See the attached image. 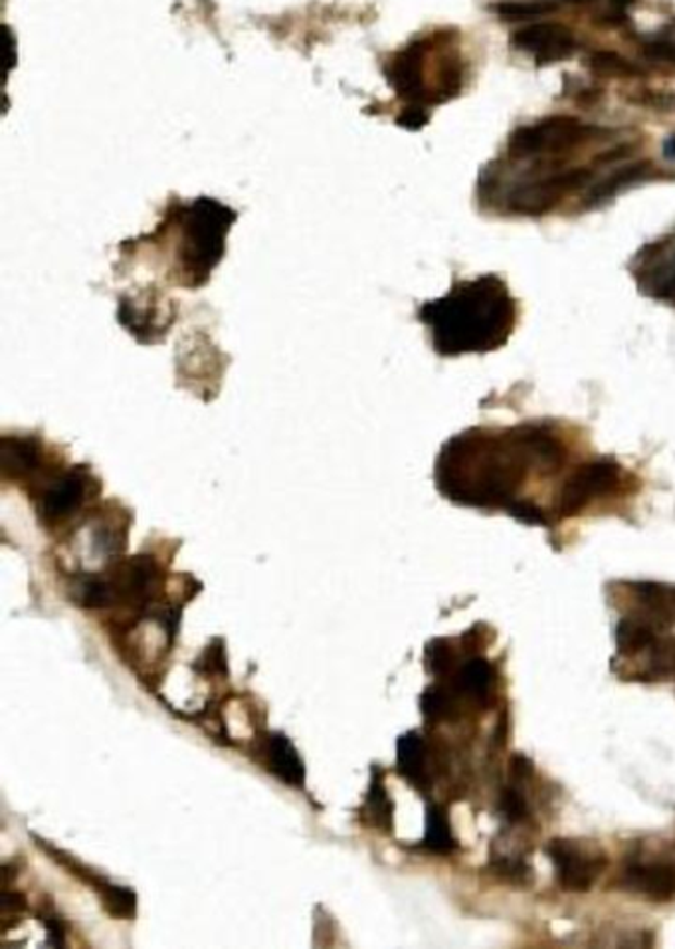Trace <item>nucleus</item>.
I'll use <instances>...</instances> for the list:
<instances>
[{
	"label": "nucleus",
	"mask_w": 675,
	"mask_h": 949,
	"mask_svg": "<svg viewBox=\"0 0 675 949\" xmlns=\"http://www.w3.org/2000/svg\"><path fill=\"white\" fill-rule=\"evenodd\" d=\"M104 903L107 912L117 915V918H133L135 910H138L135 894L127 888L114 886V884H105Z\"/></svg>",
	"instance_id": "nucleus-21"
},
{
	"label": "nucleus",
	"mask_w": 675,
	"mask_h": 949,
	"mask_svg": "<svg viewBox=\"0 0 675 949\" xmlns=\"http://www.w3.org/2000/svg\"><path fill=\"white\" fill-rule=\"evenodd\" d=\"M416 318L440 357L492 354L516 332L517 299L504 278L478 275L456 280L446 296L424 302Z\"/></svg>",
	"instance_id": "nucleus-3"
},
{
	"label": "nucleus",
	"mask_w": 675,
	"mask_h": 949,
	"mask_svg": "<svg viewBox=\"0 0 675 949\" xmlns=\"http://www.w3.org/2000/svg\"><path fill=\"white\" fill-rule=\"evenodd\" d=\"M636 0H614V7L619 9L620 12L624 11V9H628L632 7Z\"/></svg>",
	"instance_id": "nucleus-33"
},
{
	"label": "nucleus",
	"mask_w": 675,
	"mask_h": 949,
	"mask_svg": "<svg viewBox=\"0 0 675 949\" xmlns=\"http://www.w3.org/2000/svg\"><path fill=\"white\" fill-rule=\"evenodd\" d=\"M203 661H205V666H208V672H212V670L218 672V675L224 672L226 664H224V654H222V644H220V641L212 642V646L208 649Z\"/></svg>",
	"instance_id": "nucleus-29"
},
{
	"label": "nucleus",
	"mask_w": 675,
	"mask_h": 949,
	"mask_svg": "<svg viewBox=\"0 0 675 949\" xmlns=\"http://www.w3.org/2000/svg\"><path fill=\"white\" fill-rule=\"evenodd\" d=\"M593 136V127H586L574 117L555 115L535 126L519 127L509 138V153L514 157L555 155L572 150Z\"/></svg>",
	"instance_id": "nucleus-5"
},
{
	"label": "nucleus",
	"mask_w": 675,
	"mask_h": 949,
	"mask_svg": "<svg viewBox=\"0 0 675 949\" xmlns=\"http://www.w3.org/2000/svg\"><path fill=\"white\" fill-rule=\"evenodd\" d=\"M553 867L557 870V876L562 888L569 893H586L595 884L600 874L607 869L605 858L588 857L581 848L572 845L571 841L555 838L547 845Z\"/></svg>",
	"instance_id": "nucleus-9"
},
{
	"label": "nucleus",
	"mask_w": 675,
	"mask_h": 949,
	"mask_svg": "<svg viewBox=\"0 0 675 949\" xmlns=\"http://www.w3.org/2000/svg\"><path fill=\"white\" fill-rule=\"evenodd\" d=\"M493 678L495 675H493L492 664L483 658H473L466 666H462L458 678H456V688L469 698L483 702V700L490 698Z\"/></svg>",
	"instance_id": "nucleus-14"
},
{
	"label": "nucleus",
	"mask_w": 675,
	"mask_h": 949,
	"mask_svg": "<svg viewBox=\"0 0 675 949\" xmlns=\"http://www.w3.org/2000/svg\"><path fill=\"white\" fill-rule=\"evenodd\" d=\"M655 637H653L652 625L650 620L644 618H622L619 629H616V646L620 654L624 656H636L641 651L652 649Z\"/></svg>",
	"instance_id": "nucleus-15"
},
{
	"label": "nucleus",
	"mask_w": 675,
	"mask_h": 949,
	"mask_svg": "<svg viewBox=\"0 0 675 949\" xmlns=\"http://www.w3.org/2000/svg\"><path fill=\"white\" fill-rule=\"evenodd\" d=\"M509 515H514L521 524L527 526H547V515L545 512L529 500H516L505 508Z\"/></svg>",
	"instance_id": "nucleus-26"
},
{
	"label": "nucleus",
	"mask_w": 675,
	"mask_h": 949,
	"mask_svg": "<svg viewBox=\"0 0 675 949\" xmlns=\"http://www.w3.org/2000/svg\"><path fill=\"white\" fill-rule=\"evenodd\" d=\"M652 652L650 666H652L653 675H675V642H653Z\"/></svg>",
	"instance_id": "nucleus-25"
},
{
	"label": "nucleus",
	"mask_w": 675,
	"mask_h": 949,
	"mask_svg": "<svg viewBox=\"0 0 675 949\" xmlns=\"http://www.w3.org/2000/svg\"><path fill=\"white\" fill-rule=\"evenodd\" d=\"M179 320V304L157 282H147L119 296L117 321L141 345L163 344Z\"/></svg>",
	"instance_id": "nucleus-4"
},
{
	"label": "nucleus",
	"mask_w": 675,
	"mask_h": 949,
	"mask_svg": "<svg viewBox=\"0 0 675 949\" xmlns=\"http://www.w3.org/2000/svg\"><path fill=\"white\" fill-rule=\"evenodd\" d=\"M590 68L602 76H634L638 69L634 68L624 57L614 52H596L590 56Z\"/></svg>",
	"instance_id": "nucleus-22"
},
{
	"label": "nucleus",
	"mask_w": 675,
	"mask_h": 949,
	"mask_svg": "<svg viewBox=\"0 0 675 949\" xmlns=\"http://www.w3.org/2000/svg\"><path fill=\"white\" fill-rule=\"evenodd\" d=\"M424 847L438 855H447L456 848V838L452 835V826L446 811L438 805H430L426 811V835Z\"/></svg>",
	"instance_id": "nucleus-16"
},
{
	"label": "nucleus",
	"mask_w": 675,
	"mask_h": 949,
	"mask_svg": "<svg viewBox=\"0 0 675 949\" xmlns=\"http://www.w3.org/2000/svg\"><path fill=\"white\" fill-rule=\"evenodd\" d=\"M392 809H394L392 800L389 799L382 781L378 778H373L368 793H366V811H368L371 821L377 824L378 829L382 826V829L390 831V826H392Z\"/></svg>",
	"instance_id": "nucleus-19"
},
{
	"label": "nucleus",
	"mask_w": 675,
	"mask_h": 949,
	"mask_svg": "<svg viewBox=\"0 0 675 949\" xmlns=\"http://www.w3.org/2000/svg\"><path fill=\"white\" fill-rule=\"evenodd\" d=\"M397 766L402 778L418 791H428L430 779L426 771V745L416 732L404 733L397 744Z\"/></svg>",
	"instance_id": "nucleus-12"
},
{
	"label": "nucleus",
	"mask_w": 675,
	"mask_h": 949,
	"mask_svg": "<svg viewBox=\"0 0 675 949\" xmlns=\"http://www.w3.org/2000/svg\"><path fill=\"white\" fill-rule=\"evenodd\" d=\"M665 157H675V138H670L665 141Z\"/></svg>",
	"instance_id": "nucleus-32"
},
{
	"label": "nucleus",
	"mask_w": 675,
	"mask_h": 949,
	"mask_svg": "<svg viewBox=\"0 0 675 949\" xmlns=\"http://www.w3.org/2000/svg\"><path fill=\"white\" fill-rule=\"evenodd\" d=\"M420 708H423L426 720H450L456 714V702L446 688L430 687L420 698Z\"/></svg>",
	"instance_id": "nucleus-20"
},
{
	"label": "nucleus",
	"mask_w": 675,
	"mask_h": 949,
	"mask_svg": "<svg viewBox=\"0 0 675 949\" xmlns=\"http://www.w3.org/2000/svg\"><path fill=\"white\" fill-rule=\"evenodd\" d=\"M646 171H648V165H646V163H640V165H629L626 169L614 172L612 177H608L607 181H602V183L598 184L596 189H593V193L588 195L586 203L590 206L607 203L608 198L619 195L624 187L636 183L638 179H641V177L646 175Z\"/></svg>",
	"instance_id": "nucleus-17"
},
{
	"label": "nucleus",
	"mask_w": 675,
	"mask_h": 949,
	"mask_svg": "<svg viewBox=\"0 0 675 949\" xmlns=\"http://www.w3.org/2000/svg\"><path fill=\"white\" fill-rule=\"evenodd\" d=\"M48 936H50V946H62L64 944V929L60 927L56 920H47Z\"/></svg>",
	"instance_id": "nucleus-31"
},
{
	"label": "nucleus",
	"mask_w": 675,
	"mask_h": 949,
	"mask_svg": "<svg viewBox=\"0 0 675 949\" xmlns=\"http://www.w3.org/2000/svg\"><path fill=\"white\" fill-rule=\"evenodd\" d=\"M562 462L564 447L545 426L525 424L505 433L469 428L440 448L436 488L458 505L507 508L531 469L555 472Z\"/></svg>",
	"instance_id": "nucleus-1"
},
{
	"label": "nucleus",
	"mask_w": 675,
	"mask_h": 949,
	"mask_svg": "<svg viewBox=\"0 0 675 949\" xmlns=\"http://www.w3.org/2000/svg\"><path fill=\"white\" fill-rule=\"evenodd\" d=\"M426 664L432 675H447L454 664V651L450 642L444 639H434L426 646Z\"/></svg>",
	"instance_id": "nucleus-23"
},
{
	"label": "nucleus",
	"mask_w": 675,
	"mask_h": 949,
	"mask_svg": "<svg viewBox=\"0 0 675 949\" xmlns=\"http://www.w3.org/2000/svg\"><path fill=\"white\" fill-rule=\"evenodd\" d=\"M112 587L115 601L131 605H147L159 587L160 567L157 560L147 553L117 561L109 575H104Z\"/></svg>",
	"instance_id": "nucleus-8"
},
{
	"label": "nucleus",
	"mask_w": 675,
	"mask_h": 949,
	"mask_svg": "<svg viewBox=\"0 0 675 949\" xmlns=\"http://www.w3.org/2000/svg\"><path fill=\"white\" fill-rule=\"evenodd\" d=\"M499 807H502V815H504L509 823H521V821H525L527 815H529L525 799L517 790H505Z\"/></svg>",
	"instance_id": "nucleus-27"
},
{
	"label": "nucleus",
	"mask_w": 675,
	"mask_h": 949,
	"mask_svg": "<svg viewBox=\"0 0 675 949\" xmlns=\"http://www.w3.org/2000/svg\"><path fill=\"white\" fill-rule=\"evenodd\" d=\"M238 213L217 198L171 201L150 234L119 244L115 270L143 266L159 286L203 290L226 256L230 229Z\"/></svg>",
	"instance_id": "nucleus-2"
},
{
	"label": "nucleus",
	"mask_w": 675,
	"mask_h": 949,
	"mask_svg": "<svg viewBox=\"0 0 675 949\" xmlns=\"http://www.w3.org/2000/svg\"><path fill=\"white\" fill-rule=\"evenodd\" d=\"M509 771H511V778H516L517 781H525L533 773V764H531V759H527L525 755L517 754L511 757Z\"/></svg>",
	"instance_id": "nucleus-30"
},
{
	"label": "nucleus",
	"mask_w": 675,
	"mask_h": 949,
	"mask_svg": "<svg viewBox=\"0 0 675 949\" xmlns=\"http://www.w3.org/2000/svg\"><path fill=\"white\" fill-rule=\"evenodd\" d=\"M493 11L499 16H504L505 21H525V18H537L543 14H550L557 11V2L555 0H502L493 7Z\"/></svg>",
	"instance_id": "nucleus-18"
},
{
	"label": "nucleus",
	"mask_w": 675,
	"mask_h": 949,
	"mask_svg": "<svg viewBox=\"0 0 675 949\" xmlns=\"http://www.w3.org/2000/svg\"><path fill=\"white\" fill-rule=\"evenodd\" d=\"M590 172L586 169H572V171L557 172L545 179H538L533 183L521 184L509 195V208L517 215L525 217H538L549 213L553 206L561 201L562 196L581 189L586 184Z\"/></svg>",
	"instance_id": "nucleus-7"
},
{
	"label": "nucleus",
	"mask_w": 675,
	"mask_h": 949,
	"mask_svg": "<svg viewBox=\"0 0 675 949\" xmlns=\"http://www.w3.org/2000/svg\"><path fill=\"white\" fill-rule=\"evenodd\" d=\"M268 761L275 778L287 785L301 787L306 779V767L299 757L298 749L282 733H274L268 742Z\"/></svg>",
	"instance_id": "nucleus-13"
},
{
	"label": "nucleus",
	"mask_w": 675,
	"mask_h": 949,
	"mask_svg": "<svg viewBox=\"0 0 675 949\" xmlns=\"http://www.w3.org/2000/svg\"><path fill=\"white\" fill-rule=\"evenodd\" d=\"M624 882L632 893L644 894L655 902H667L675 896V867L670 864H641L632 867L624 874Z\"/></svg>",
	"instance_id": "nucleus-11"
},
{
	"label": "nucleus",
	"mask_w": 675,
	"mask_h": 949,
	"mask_svg": "<svg viewBox=\"0 0 675 949\" xmlns=\"http://www.w3.org/2000/svg\"><path fill=\"white\" fill-rule=\"evenodd\" d=\"M492 872L497 874L504 881L514 882V884H525L531 879V867L525 864L523 860H514V858H495L492 862Z\"/></svg>",
	"instance_id": "nucleus-24"
},
{
	"label": "nucleus",
	"mask_w": 675,
	"mask_h": 949,
	"mask_svg": "<svg viewBox=\"0 0 675 949\" xmlns=\"http://www.w3.org/2000/svg\"><path fill=\"white\" fill-rule=\"evenodd\" d=\"M514 47L533 54L537 64H555L571 56L574 50L572 33L562 24H531L511 38Z\"/></svg>",
	"instance_id": "nucleus-10"
},
{
	"label": "nucleus",
	"mask_w": 675,
	"mask_h": 949,
	"mask_svg": "<svg viewBox=\"0 0 675 949\" xmlns=\"http://www.w3.org/2000/svg\"><path fill=\"white\" fill-rule=\"evenodd\" d=\"M646 54L653 57V60H660V62H672V64H675V42H665V40L652 42V44L646 47Z\"/></svg>",
	"instance_id": "nucleus-28"
},
{
	"label": "nucleus",
	"mask_w": 675,
	"mask_h": 949,
	"mask_svg": "<svg viewBox=\"0 0 675 949\" xmlns=\"http://www.w3.org/2000/svg\"><path fill=\"white\" fill-rule=\"evenodd\" d=\"M571 2H586V0H571Z\"/></svg>",
	"instance_id": "nucleus-34"
},
{
	"label": "nucleus",
	"mask_w": 675,
	"mask_h": 949,
	"mask_svg": "<svg viewBox=\"0 0 675 949\" xmlns=\"http://www.w3.org/2000/svg\"><path fill=\"white\" fill-rule=\"evenodd\" d=\"M622 482V466L614 460H593L574 470L562 484L557 496V514L572 517L581 514L588 503L614 492Z\"/></svg>",
	"instance_id": "nucleus-6"
}]
</instances>
